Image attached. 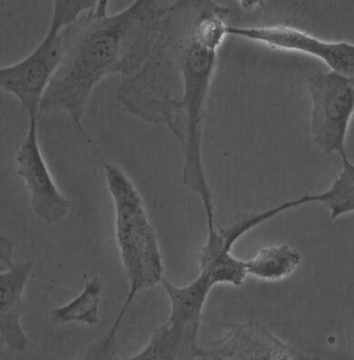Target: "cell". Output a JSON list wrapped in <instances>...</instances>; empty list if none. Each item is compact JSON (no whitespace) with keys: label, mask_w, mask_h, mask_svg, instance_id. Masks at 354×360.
<instances>
[{"label":"cell","mask_w":354,"mask_h":360,"mask_svg":"<svg viewBox=\"0 0 354 360\" xmlns=\"http://www.w3.org/2000/svg\"><path fill=\"white\" fill-rule=\"evenodd\" d=\"M164 4V3H163ZM136 0L115 14L100 0L67 27L63 61L43 97L39 116L64 112L83 131L92 92L107 77L127 79L145 64L169 7Z\"/></svg>","instance_id":"obj_1"},{"label":"cell","mask_w":354,"mask_h":360,"mask_svg":"<svg viewBox=\"0 0 354 360\" xmlns=\"http://www.w3.org/2000/svg\"><path fill=\"white\" fill-rule=\"evenodd\" d=\"M226 36L225 21L199 11L197 4L169 11L159 32L173 60L176 86L164 124L183 148L184 186L202 202L214 200L203 165V122L218 49Z\"/></svg>","instance_id":"obj_2"},{"label":"cell","mask_w":354,"mask_h":360,"mask_svg":"<svg viewBox=\"0 0 354 360\" xmlns=\"http://www.w3.org/2000/svg\"><path fill=\"white\" fill-rule=\"evenodd\" d=\"M103 169L107 189L115 206L116 240L129 278V292L115 323L95 349V358H101L112 349L122 319L136 295L155 287L164 278L158 240L143 196L119 166L104 162Z\"/></svg>","instance_id":"obj_3"},{"label":"cell","mask_w":354,"mask_h":360,"mask_svg":"<svg viewBox=\"0 0 354 360\" xmlns=\"http://www.w3.org/2000/svg\"><path fill=\"white\" fill-rule=\"evenodd\" d=\"M97 4V0H56L51 25L32 53L0 68V88L20 101L27 117H39L43 97L63 61L67 27Z\"/></svg>","instance_id":"obj_4"},{"label":"cell","mask_w":354,"mask_h":360,"mask_svg":"<svg viewBox=\"0 0 354 360\" xmlns=\"http://www.w3.org/2000/svg\"><path fill=\"white\" fill-rule=\"evenodd\" d=\"M171 300L168 321L154 331L149 344L128 360L207 359L208 350L199 342L203 307L214 283L205 273L185 287H176L167 279L162 281Z\"/></svg>","instance_id":"obj_5"},{"label":"cell","mask_w":354,"mask_h":360,"mask_svg":"<svg viewBox=\"0 0 354 360\" xmlns=\"http://www.w3.org/2000/svg\"><path fill=\"white\" fill-rule=\"evenodd\" d=\"M310 109V131L314 144L326 155L348 158L346 141L354 110L353 78L335 72H317L308 79Z\"/></svg>","instance_id":"obj_6"},{"label":"cell","mask_w":354,"mask_h":360,"mask_svg":"<svg viewBox=\"0 0 354 360\" xmlns=\"http://www.w3.org/2000/svg\"><path fill=\"white\" fill-rule=\"evenodd\" d=\"M39 118L29 117L26 136L17 152V174L29 192L34 213L45 223L56 224L69 214L72 202L58 188L42 155L38 138Z\"/></svg>","instance_id":"obj_7"},{"label":"cell","mask_w":354,"mask_h":360,"mask_svg":"<svg viewBox=\"0 0 354 360\" xmlns=\"http://www.w3.org/2000/svg\"><path fill=\"white\" fill-rule=\"evenodd\" d=\"M227 34L261 43L274 49L306 54L322 61L332 72L353 78V43L323 41L312 34L285 25L244 27L229 25Z\"/></svg>","instance_id":"obj_8"},{"label":"cell","mask_w":354,"mask_h":360,"mask_svg":"<svg viewBox=\"0 0 354 360\" xmlns=\"http://www.w3.org/2000/svg\"><path fill=\"white\" fill-rule=\"evenodd\" d=\"M308 204L325 205L331 212L332 219L354 211V165L352 162H343V168L328 190L317 195H304L291 201L282 202L276 207L251 215L226 229H220L228 251H232L237 240L263 221L292 208Z\"/></svg>","instance_id":"obj_9"},{"label":"cell","mask_w":354,"mask_h":360,"mask_svg":"<svg viewBox=\"0 0 354 360\" xmlns=\"http://www.w3.org/2000/svg\"><path fill=\"white\" fill-rule=\"evenodd\" d=\"M208 359H308L294 347L285 344L263 325L248 322L234 326L208 350Z\"/></svg>","instance_id":"obj_10"},{"label":"cell","mask_w":354,"mask_h":360,"mask_svg":"<svg viewBox=\"0 0 354 360\" xmlns=\"http://www.w3.org/2000/svg\"><path fill=\"white\" fill-rule=\"evenodd\" d=\"M33 270V263L9 264L0 274V341L16 352H26L27 338L21 326L27 311L23 293Z\"/></svg>","instance_id":"obj_11"},{"label":"cell","mask_w":354,"mask_h":360,"mask_svg":"<svg viewBox=\"0 0 354 360\" xmlns=\"http://www.w3.org/2000/svg\"><path fill=\"white\" fill-rule=\"evenodd\" d=\"M303 257L296 248L283 244L263 248L245 262L247 275L266 281H278L290 276L300 266Z\"/></svg>","instance_id":"obj_12"},{"label":"cell","mask_w":354,"mask_h":360,"mask_svg":"<svg viewBox=\"0 0 354 360\" xmlns=\"http://www.w3.org/2000/svg\"><path fill=\"white\" fill-rule=\"evenodd\" d=\"M103 282L94 278L86 283L84 289L78 297L65 306L58 307L51 313L52 321L58 325L72 322L85 323L96 326L100 322V295Z\"/></svg>","instance_id":"obj_13"},{"label":"cell","mask_w":354,"mask_h":360,"mask_svg":"<svg viewBox=\"0 0 354 360\" xmlns=\"http://www.w3.org/2000/svg\"><path fill=\"white\" fill-rule=\"evenodd\" d=\"M12 243L7 238H1V261L8 266L12 264Z\"/></svg>","instance_id":"obj_14"}]
</instances>
